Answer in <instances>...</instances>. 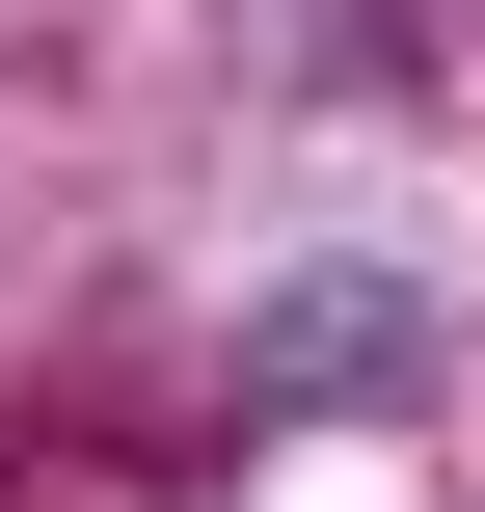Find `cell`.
I'll use <instances>...</instances> for the list:
<instances>
[{
  "instance_id": "1",
  "label": "cell",
  "mask_w": 485,
  "mask_h": 512,
  "mask_svg": "<svg viewBox=\"0 0 485 512\" xmlns=\"http://www.w3.org/2000/svg\"><path fill=\"white\" fill-rule=\"evenodd\" d=\"M216 378H243V432H405V405L459 378V297H432L405 243H297V270H243Z\"/></svg>"
}]
</instances>
